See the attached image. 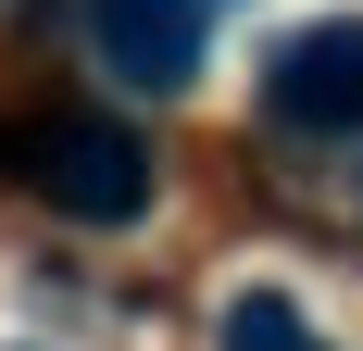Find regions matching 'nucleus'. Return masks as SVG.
Here are the masks:
<instances>
[{
    "mask_svg": "<svg viewBox=\"0 0 363 351\" xmlns=\"http://www.w3.org/2000/svg\"><path fill=\"white\" fill-rule=\"evenodd\" d=\"M225 351H326V339H313V314L289 288H238L225 301Z\"/></svg>",
    "mask_w": 363,
    "mask_h": 351,
    "instance_id": "4",
    "label": "nucleus"
},
{
    "mask_svg": "<svg viewBox=\"0 0 363 351\" xmlns=\"http://www.w3.org/2000/svg\"><path fill=\"white\" fill-rule=\"evenodd\" d=\"M263 113L276 126H363V13H313L301 38H276V63H263Z\"/></svg>",
    "mask_w": 363,
    "mask_h": 351,
    "instance_id": "2",
    "label": "nucleus"
},
{
    "mask_svg": "<svg viewBox=\"0 0 363 351\" xmlns=\"http://www.w3.org/2000/svg\"><path fill=\"white\" fill-rule=\"evenodd\" d=\"M88 38L125 88H188L201 75V38H213V0H88Z\"/></svg>",
    "mask_w": 363,
    "mask_h": 351,
    "instance_id": "3",
    "label": "nucleus"
},
{
    "mask_svg": "<svg viewBox=\"0 0 363 351\" xmlns=\"http://www.w3.org/2000/svg\"><path fill=\"white\" fill-rule=\"evenodd\" d=\"M26 176H38V201L63 213V226H138V213H150V139L113 126V113L38 126V139H26Z\"/></svg>",
    "mask_w": 363,
    "mask_h": 351,
    "instance_id": "1",
    "label": "nucleus"
}]
</instances>
